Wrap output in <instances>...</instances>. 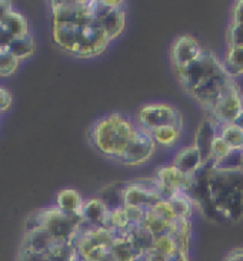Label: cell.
I'll use <instances>...</instances> for the list:
<instances>
[{"mask_svg":"<svg viewBox=\"0 0 243 261\" xmlns=\"http://www.w3.org/2000/svg\"><path fill=\"white\" fill-rule=\"evenodd\" d=\"M100 198L116 261H190L195 202L186 191H167L156 178L107 187Z\"/></svg>","mask_w":243,"mask_h":261,"instance_id":"1","label":"cell"},{"mask_svg":"<svg viewBox=\"0 0 243 261\" xmlns=\"http://www.w3.org/2000/svg\"><path fill=\"white\" fill-rule=\"evenodd\" d=\"M170 68L182 91L207 119L218 125L235 121L243 112L239 84L215 52L200 45L192 35L173 39L169 52Z\"/></svg>","mask_w":243,"mask_h":261,"instance_id":"2","label":"cell"},{"mask_svg":"<svg viewBox=\"0 0 243 261\" xmlns=\"http://www.w3.org/2000/svg\"><path fill=\"white\" fill-rule=\"evenodd\" d=\"M52 36L56 46L77 59L98 58L126 28L122 0H54Z\"/></svg>","mask_w":243,"mask_h":261,"instance_id":"3","label":"cell"},{"mask_svg":"<svg viewBox=\"0 0 243 261\" xmlns=\"http://www.w3.org/2000/svg\"><path fill=\"white\" fill-rule=\"evenodd\" d=\"M89 142L105 160L122 167L147 164L158 146L137 119L122 112H110L92 123Z\"/></svg>","mask_w":243,"mask_h":261,"instance_id":"4","label":"cell"},{"mask_svg":"<svg viewBox=\"0 0 243 261\" xmlns=\"http://www.w3.org/2000/svg\"><path fill=\"white\" fill-rule=\"evenodd\" d=\"M186 192L196 210L215 221L237 223L243 217V172L203 164Z\"/></svg>","mask_w":243,"mask_h":261,"instance_id":"5","label":"cell"},{"mask_svg":"<svg viewBox=\"0 0 243 261\" xmlns=\"http://www.w3.org/2000/svg\"><path fill=\"white\" fill-rule=\"evenodd\" d=\"M136 119L156 145L165 148L175 146L185 130L182 111L166 102H150L139 108Z\"/></svg>","mask_w":243,"mask_h":261,"instance_id":"6","label":"cell"},{"mask_svg":"<svg viewBox=\"0 0 243 261\" xmlns=\"http://www.w3.org/2000/svg\"><path fill=\"white\" fill-rule=\"evenodd\" d=\"M215 125L210 154L205 164L243 172V112L232 122Z\"/></svg>","mask_w":243,"mask_h":261,"instance_id":"7","label":"cell"},{"mask_svg":"<svg viewBox=\"0 0 243 261\" xmlns=\"http://www.w3.org/2000/svg\"><path fill=\"white\" fill-rule=\"evenodd\" d=\"M225 40L226 49L222 61L232 76H243V0H237L230 8Z\"/></svg>","mask_w":243,"mask_h":261,"instance_id":"8","label":"cell"},{"mask_svg":"<svg viewBox=\"0 0 243 261\" xmlns=\"http://www.w3.org/2000/svg\"><path fill=\"white\" fill-rule=\"evenodd\" d=\"M156 181L159 182L165 190L167 191H188V187H189L190 177L183 174L180 169H177L173 165H165V167H160L156 169L155 175Z\"/></svg>","mask_w":243,"mask_h":261,"instance_id":"9","label":"cell"},{"mask_svg":"<svg viewBox=\"0 0 243 261\" xmlns=\"http://www.w3.org/2000/svg\"><path fill=\"white\" fill-rule=\"evenodd\" d=\"M172 164L177 169H180L183 174L192 177L202 167L203 160H202V155L199 152L198 148L195 145H189L186 146V148H183L182 151H179L176 154L175 160H173Z\"/></svg>","mask_w":243,"mask_h":261,"instance_id":"10","label":"cell"},{"mask_svg":"<svg viewBox=\"0 0 243 261\" xmlns=\"http://www.w3.org/2000/svg\"><path fill=\"white\" fill-rule=\"evenodd\" d=\"M53 243L54 240L49 234V231L46 228H40V230L24 232L20 243V250L46 254L49 248L53 246Z\"/></svg>","mask_w":243,"mask_h":261,"instance_id":"11","label":"cell"},{"mask_svg":"<svg viewBox=\"0 0 243 261\" xmlns=\"http://www.w3.org/2000/svg\"><path fill=\"white\" fill-rule=\"evenodd\" d=\"M84 200L80 192L73 188H63L56 195V207L66 214H77L83 207Z\"/></svg>","mask_w":243,"mask_h":261,"instance_id":"12","label":"cell"},{"mask_svg":"<svg viewBox=\"0 0 243 261\" xmlns=\"http://www.w3.org/2000/svg\"><path fill=\"white\" fill-rule=\"evenodd\" d=\"M0 24H2L5 29H8L9 33H10L15 39L26 38V36L32 35L29 20H27L22 13H19V12H16V10H12Z\"/></svg>","mask_w":243,"mask_h":261,"instance_id":"13","label":"cell"},{"mask_svg":"<svg viewBox=\"0 0 243 261\" xmlns=\"http://www.w3.org/2000/svg\"><path fill=\"white\" fill-rule=\"evenodd\" d=\"M35 49H36V45H35L33 36L29 35L26 38L15 39L12 45L9 46V52L22 62L29 59L32 55L35 54Z\"/></svg>","mask_w":243,"mask_h":261,"instance_id":"14","label":"cell"},{"mask_svg":"<svg viewBox=\"0 0 243 261\" xmlns=\"http://www.w3.org/2000/svg\"><path fill=\"white\" fill-rule=\"evenodd\" d=\"M20 61L9 52V49L3 50L0 54V76L8 77L12 76L16 70L19 69Z\"/></svg>","mask_w":243,"mask_h":261,"instance_id":"15","label":"cell"},{"mask_svg":"<svg viewBox=\"0 0 243 261\" xmlns=\"http://www.w3.org/2000/svg\"><path fill=\"white\" fill-rule=\"evenodd\" d=\"M12 102H13V98H12L10 91H9L8 88L0 85V112L9 111L10 107H12Z\"/></svg>","mask_w":243,"mask_h":261,"instance_id":"16","label":"cell"},{"mask_svg":"<svg viewBox=\"0 0 243 261\" xmlns=\"http://www.w3.org/2000/svg\"><path fill=\"white\" fill-rule=\"evenodd\" d=\"M15 40V38L8 32V29H5L2 24H0V49L6 50L9 46L12 45V42Z\"/></svg>","mask_w":243,"mask_h":261,"instance_id":"17","label":"cell"},{"mask_svg":"<svg viewBox=\"0 0 243 261\" xmlns=\"http://www.w3.org/2000/svg\"><path fill=\"white\" fill-rule=\"evenodd\" d=\"M222 261H243V247H235L229 250Z\"/></svg>","mask_w":243,"mask_h":261,"instance_id":"18","label":"cell"},{"mask_svg":"<svg viewBox=\"0 0 243 261\" xmlns=\"http://www.w3.org/2000/svg\"><path fill=\"white\" fill-rule=\"evenodd\" d=\"M13 10L12 8V2H6V0H2L0 2V23L5 20V17Z\"/></svg>","mask_w":243,"mask_h":261,"instance_id":"19","label":"cell"},{"mask_svg":"<svg viewBox=\"0 0 243 261\" xmlns=\"http://www.w3.org/2000/svg\"><path fill=\"white\" fill-rule=\"evenodd\" d=\"M2 52H3V49H0V54H2Z\"/></svg>","mask_w":243,"mask_h":261,"instance_id":"20","label":"cell"}]
</instances>
